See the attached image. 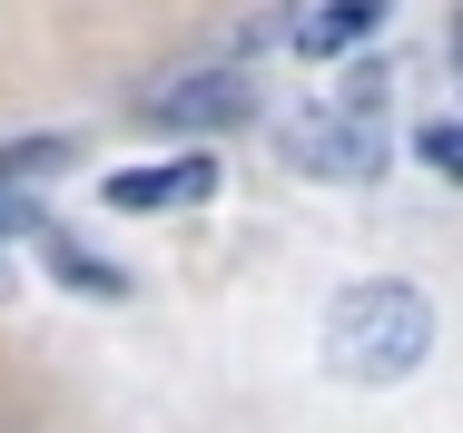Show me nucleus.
Segmentation results:
<instances>
[{"mask_svg":"<svg viewBox=\"0 0 463 433\" xmlns=\"http://www.w3.org/2000/svg\"><path fill=\"white\" fill-rule=\"evenodd\" d=\"M118 217H158V207H207L217 197V158H168V168H118L99 187Z\"/></svg>","mask_w":463,"mask_h":433,"instance_id":"20e7f679","label":"nucleus"},{"mask_svg":"<svg viewBox=\"0 0 463 433\" xmlns=\"http://www.w3.org/2000/svg\"><path fill=\"white\" fill-rule=\"evenodd\" d=\"M50 168H70V138H10V148H0V217L20 207L30 177H50Z\"/></svg>","mask_w":463,"mask_h":433,"instance_id":"423d86ee","label":"nucleus"},{"mask_svg":"<svg viewBox=\"0 0 463 433\" xmlns=\"http://www.w3.org/2000/svg\"><path fill=\"white\" fill-rule=\"evenodd\" d=\"M40 257H50V276H60V286H80V296H118V286H128L118 266H99L90 247H80V237H60V227L40 237Z\"/></svg>","mask_w":463,"mask_h":433,"instance_id":"0eeeda50","label":"nucleus"},{"mask_svg":"<svg viewBox=\"0 0 463 433\" xmlns=\"http://www.w3.org/2000/svg\"><path fill=\"white\" fill-rule=\"evenodd\" d=\"M374 30H384V0H316L286 40H296L306 60H345V50H365Z\"/></svg>","mask_w":463,"mask_h":433,"instance_id":"39448f33","label":"nucleus"},{"mask_svg":"<svg viewBox=\"0 0 463 433\" xmlns=\"http://www.w3.org/2000/svg\"><path fill=\"white\" fill-rule=\"evenodd\" d=\"M286 158L306 177H335V187H365L384 168V108H355V99H326L306 118H286Z\"/></svg>","mask_w":463,"mask_h":433,"instance_id":"f03ea898","label":"nucleus"},{"mask_svg":"<svg viewBox=\"0 0 463 433\" xmlns=\"http://www.w3.org/2000/svg\"><path fill=\"white\" fill-rule=\"evenodd\" d=\"M454 60H463V30H454Z\"/></svg>","mask_w":463,"mask_h":433,"instance_id":"1a4fd4ad","label":"nucleus"},{"mask_svg":"<svg viewBox=\"0 0 463 433\" xmlns=\"http://www.w3.org/2000/svg\"><path fill=\"white\" fill-rule=\"evenodd\" d=\"M424 354H434V296L424 286L365 276L326 306V374H345V384H404Z\"/></svg>","mask_w":463,"mask_h":433,"instance_id":"f257e3e1","label":"nucleus"},{"mask_svg":"<svg viewBox=\"0 0 463 433\" xmlns=\"http://www.w3.org/2000/svg\"><path fill=\"white\" fill-rule=\"evenodd\" d=\"M414 158H424V168H444V177L463 187V128H454V118H434V128H414Z\"/></svg>","mask_w":463,"mask_h":433,"instance_id":"6e6552de","label":"nucleus"},{"mask_svg":"<svg viewBox=\"0 0 463 433\" xmlns=\"http://www.w3.org/2000/svg\"><path fill=\"white\" fill-rule=\"evenodd\" d=\"M247 108H257L247 70H178L138 99V118H158V128H237Z\"/></svg>","mask_w":463,"mask_h":433,"instance_id":"7ed1b4c3","label":"nucleus"}]
</instances>
